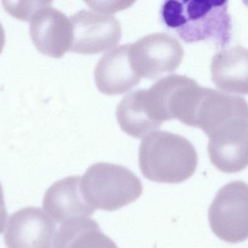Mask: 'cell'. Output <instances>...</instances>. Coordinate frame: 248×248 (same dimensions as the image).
I'll list each match as a JSON object with an SVG mask.
<instances>
[{"mask_svg": "<svg viewBox=\"0 0 248 248\" xmlns=\"http://www.w3.org/2000/svg\"><path fill=\"white\" fill-rule=\"evenodd\" d=\"M70 20L73 30L72 52L82 55L100 53L114 48L122 39V26L113 16L81 10Z\"/></svg>", "mask_w": 248, "mask_h": 248, "instance_id": "8992f818", "label": "cell"}, {"mask_svg": "<svg viewBox=\"0 0 248 248\" xmlns=\"http://www.w3.org/2000/svg\"><path fill=\"white\" fill-rule=\"evenodd\" d=\"M5 44V33H4V28L0 23V54L2 52Z\"/></svg>", "mask_w": 248, "mask_h": 248, "instance_id": "9a60e30c", "label": "cell"}, {"mask_svg": "<svg viewBox=\"0 0 248 248\" xmlns=\"http://www.w3.org/2000/svg\"><path fill=\"white\" fill-rule=\"evenodd\" d=\"M244 4H246L248 7V1H244Z\"/></svg>", "mask_w": 248, "mask_h": 248, "instance_id": "2e32d148", "label": "cell"}, {"mask_svg": "<svg viewBox=\"0 0 248 248\" xmlns=\"http://www.w3.org/2000/svg\"><path fill=\"white\" fill-rule=\"evenodd\" d=\"M182 45L166 33L147 35L130 46L131 64L140 78L153 80L173 72L183 60Z\"/></svg>", "mask_w": 248, "mask_h": 248, "instance_id": "5b68a950", "label": "cell"}, {"mask_svg": "<svg viewBox=\"0 0 248 248\" xmlns=\"http://www.w3.org/2000/svg\"><path fill=\"white\" fill-rule=\"evenodd\" d=\"M81 191L92 208L111 212L137 200L142 194L143 186L127 167L99 163L90 166L81 178Z\"/></svg>", "mask_w": 248, "mask_h": 248, "instance_id": "3957f363", "label": "cell"}, {"mask_svg": "<svg viewBox=\"0 0 248 248\" xmlns=\"http://www.w3.org/2000/svg\"><path fill=\"white\" fill-rule=\"evenodd\" d=\"M198 154L186 138L167 131L144 137L139 149V165L143 176L156 183L176 184L192 176Z\"/></svg>", "mask_w": 248, "mask_h": 248, "instance_id": "7a4b0ae2", "label": "cell"}, {"mask_svg": "<svg viewBox=\"0 0 248 248\" xmlns=\"http://www.w3.org/2000/svg\"><path fill=\"white\" fill-rule=\"evenodd\" d=\"M56 223L42 209L27 207L9 218L4 232L7 248H52Z\"/></svg>", "mask_w": 248, "mask_h": 248, "instance_id": "ba28073f", "label": "cell"}, {"mask_svg": "<svg viewBox=\"0 0 248 248\" xmlns=\"http://www.w3.org/2000/svg\"><path fill=\"white\" fill-rule=\"evenodd\" d=\"M122 131L134 138H144L155 132L161 124L155 121L147 110L145 90H137L124 96L116 110Z\"/></svg>", "mask_w": 248, "mask_h": 248, "instance_id": "4fadbf2b", "label": "cell"}, {"mask_svg": "<svg viewBox=\"0 0 248 248\" xmlns=\"http://www.w3.org/2000/svg\"><path fill=\"white\" fill-rule=\"evenodd\" d=\"M29 33L36 49L46 56L60 58L71 50L73 30L71 20L64 13L40 1L28 17Z\"/></svg>", "mask_w": 248, "mask_h": 248, "instance_id": "52a82bcc", "label": "cell"}, {"mask_svg": "<svg viewBox=\"0 0 248 248\" xmlns=\"http://www.w3.org/2000/svg\"><path fill=\"white\" fill-rule=\"evenodd\" d=\"M213 232L227 243L248 239V184L234 181L224 185L216 195L208 210Z\"/></svg>", "mask_w": 248, "mask_h": 248, "instance_id": "277c9868", "label": "cell"}, {"mask_svg": "<svg viewBox=\"0 0 248 248\" xmlns=\"http://www.w3.org/2000/svg\"><path fill=\"white\" fill-rule=\"evenodd\" d=\"M131 44L122 45L106 53L97 63L94 71L96 85L109 96L126 93L140 83L130 58Z\"/></svg>", "mask_w": 248, "mask_h": 248, "instance_id": "30bf717a", "label": "cell"}, {"mask_svg": "<svg viewBox=\"0 0 248 248\" xmlns=\"http://www.w3.org/2000/svg\"><path fill=\"white\" fill-rule=\"evenodd\" d=\"M80 176H68L54 183L45 192L42 207L55 221L62 223L90 217L95 210L87 204L81 191Z\"/></svg>", "mask_w": 248, "mask_h": 248, "instance_id": "9c48e42d", "label": "cell"}, {"mask_svg": "<svg viewBox=\"0 0 248 248\" xmlns=\"http://www.w3.org/2000/svg\"><path fill=\"white\" fill-rule=\"evenodd\" d=\"M228 1L169 0L162 6V20L188 43L211 40L218 48L230 43L232 20Z\"/></svg>", "mask_w": 248, "mask_h": 248, "instance_id": "6da1fadb", "label": "cell"}, {"mask_svg": "<svg viewBox=\"0 0 248 248\" xmlns=\"http://www.w3.org/2000/svg\"><path fill=\"white\" fill-rule=\"evenodd\" d=\"M212 81L220 90L248 94V49L241 46L217 52L211 65Z\"/></svg>", "mask_w": 248, "mask_h": 248, "instance_id": "8fae6325", "label": "cell"}, {"mask_svg": "<svg viewBox=\"0 0 248 248\" xmlns=\"http://www.w3.org/2000/svg\"><path fill=\"white\" fill-rule=\"evenodd\" d=\"M54 248H118L89 217L74 218L61 224L57 231Z\"/></svg>", "mask_w": 248, "mask_h": 248, "instance_id": "7c38bea8", "label": "cell"}, {"mask_svg": "<svg viewBox=\"0 0 248 248\" xmlns=\"http://www.w3.org/2000/svg\"><path fill=\"white\" fill-rule=\"evenodd\" d=\"M7 218V212L6 210L5 202L4 199V192L0 183V234L4 231Z\"/></svg>", "mask_w": 248, "mask_h": 248, "instance_id": "5bb4252c", "label": "cell"}]
</instances>
